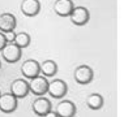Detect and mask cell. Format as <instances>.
Masks as SVG:
<instances>
[{"label": "cell", "mask_w": 124, "mask_h": 117, "mask_svg": "<svg viewBox=\"0 0 124 117\" xmlns=\"http://www.w3.org/2000/svg\"><path fill=\"white\" fill-rule=\"evenodd\" d=\"M48 89V81L46 79V77L43 76H37L30 81L29 83V90L37 96H42L47 92Z\"/></svg>", "instance_id": "cell-1"}, {"label": "cell", "mask_w": 124, "mask_h": 117, "mask_svg": "<svg viewBox=\"0 0 124 117\" xmlns=\"http://www.w3.org/2000/svg\"><path fill=\"white\" fill-rule=\"evenodd\" d=\"M75 79L80 85H86L93 79V70L88 65H78L75 70Z\"/></svg>", "instance_id": "cell-6"}, {"label": "cell", "mask_w": 124, "mask_h": 117, "mask_svg": "<svg viewBox=\"0 0 124 117\" xmlns=\"http://www.w3.org/2000/svg\"><path fill=\"white\" fill-rule=\"evenodd\" d=\"M73 8H75V5H73L72 0H56L54 4V11L60 17H69Z\"/></svg>", "instance_id": "cell-9"}, {"label": "cell", "mask_w": 124, "mask_h": 117, "mask_svg": "<svg viewBox=\"0 0 124 117\" xmlns=\"http://www.w3.org/2000/svg\"><path fill=\"white\" fill-rule=\"evenodd\" d=\"M0 95H1V94H0Z\"/></svg>", "instance_id": "cell-20"}, {"label": "cell", "mask_w": 124, "mask_h": 117, "mask_svg": "<svg viewBox=\"0 0 124 117\" xmlns=\"http://www.w3.org/2000/svg\"><path fill=\"white\" fill-rule=\"evenodd\" d=\"M1 53L7 62H17L21 59V48L13 42H7L4 48L1 49Z\"/></svg>", "instance_id": "cell-2"}, {"label": "cell", "mask_w": 124, "mask_h": 117, "mask_svg": "<svg viewBox=\"0 0 124 117\" xmlns=\"http://www.w3.org/2000/svg\"><path fill=\"white\" fill-rule=\"evenodd\" d=\"M13 43L17 47H20V48H25L30 43V35L28 33H18V34H16L15 39H13Z\"/></svg>", "instance_id": "cell-16"}, {"label": "cell", "mask_w": 124, "mask_h": 117, "mask_svg": "<svg viewBox=\"0 0 124 117\" xmlns=\"http://www.w3.org/2000/svg\"><path fill=\"white\" fill-rule=\"evenodd\" d=\"M43 117H58V115L55 113V111H52V109H51V111H48Z\"/></svg>", "instance_id": "cell-19"}, {"label": "cell", "mask_w": 124, "mask_h": 117, "mask_svg": "<svg viewBox=\"0 0 124 117\" xmlns=\"http://www.w3.org/2000/svg\"><path fill=\"white\" fill-rule=\"evenodd\" d=\"M17 108V98L13 96L11 92L0 95V111L4 113H11Z\"/></svg>", "instance_id": "cell-5"}, {"label": "cell", "mask_w": 124, "mask_h": 117, "mask_svg": "<svg viewBox=\"0 0 124 117\" xmlns=\"http://www.w3.org/2000/svg\"><path fill=\"white\" fill-rule=\"evenodd\" d=\"M4 35H5V39H7V42H13V39H15V36H16V34H15L13 31L4 33Z\"/></svg>", "instance_id": "cell-17"}, {"label": "cell", "mask_w": 124, "mask_h": 117, "mask_svg": "<svg viewBox=\"0 0 124 117\" xmlns=\"http://www.w3.org/2000/svg\"><path fill=\"white\" fill-rule=\"evenodd\" d=\"M21 73L26 78L33 79L34 77L39 76V62L33 59L26 60V61H24V64L21 65Z\"/></svg>", "instance_id": "cell-8"}, {"label": "cell", "mask_w": 124, "mask_h": 117, "mask_svg": "<svg viewBox=\"0 0 124 117\" xmlns=\"http://www.w3.org/2000/svg\"><path fill=\"white\" fill-rule=\"evenodd\" d=\"M21 12L28 17H34L41 11V3L38 0H22L21 1Z\"/></svg>", "instance_id": "cell-11"}, {"label": "cell", "mask_w": 124, "mask_h": 117, "mask_svg": "<svg viewBox=\"0 0 124 117\" xmlns=\"http://www.w3.org/2000/svg\"><path fill=\"white\" fill-rule=\"evenodd\" d=\"M29 83L25 81V79H15L11 83V94L16 98H25L29 94Z\"/></svg>", "instance_id": "cell-7"}, {"label": "cell", "mask_w": 124, "mask_h": 117, "mask_svg": "<svg viewBox=\"0 0 124 117\" xmlns=\"http://www.w3.org/2000/svg\"><path fill=\"white\" fill-rule=\"evenodd\" d=\"M55 113L58 117H73L76 113V105L71 100H63L56 105Z\"/></svg>", "instance_id": "cell-10"}, {"label": "cell", "mask_w": 124, "mask_h": 117, "mask_svg": "<svg viewBox=\"0 0 124 117\" xmlns=\"http://www.w3.org/2000/svg\"><path fill=\"white\" fill-rule=\"evenodd\" d=\"M16 28V17L12 13H1L0 14V31L8 33L13 31Z\"/></svg>", "instance_id": "cell-12"}, {"label": "cell", "mask_w": 124, "mask_h": 117, "mask_svg": "<svg viewBox=\"0 0 124 117\" xmlns=\"http://www.w3.org/2000/svg\"><path fill=\"white\" fill-rule=\"evenodd\" d=\"M67 90V83L63 81V79H54V81L48 82V89H47V92L50 95L52 96V98H62V96L65 95Z\"/></svg>", "instance_id": "cell-4"}, {"label": "cell", "mask_w": 124, "mask_h": 117, "mask_svg": "<svg viewBox=\"0 0 124 117\" xmlns=\"http://www.w3.org/2000/svg\"><path fill=\"white\" fill-rule=\"evenodd\" d=\"M7 44V39H5V35L0 31V51L4 48V46Z\"/></svg>", "instance_id": "cell-18"}, {"label": "cell", "mask_w": 124, "mask_h": 117, "mask_svg": "<svg viewBox=\"0 0 124 117\" xmlns=\"http://www.w3.org/2000/svg\"><path fill=\"white\" fill-rule=\"evenodd\" d=\"M33 111L38 116H45L48 111H51V103H50L48 99L39 96L33 103Z\"/></svg>", "instance_id": "cell-13"}, {"label": "cell", "mask_w": 124, "mask_h": 117, "mask_svg": "<svg viewBox=\"0 0 124 117\" xmlns=\"http://www.w3.org/2000/svg\"><path fill=\"white\" fill-rule=\"evenodd\" d=\"M86 104L90 109H99L103 105V98L99 94H90L86 98Z\"/></svg>", "instance_id": "cell-15"}, {"label": "cell", "mask_w": 124, "mask_h": 117, "mask_svg": "<svg viewBox=\"0 0 124 117\" xmlns=\"http://www.w3.org/2000/svg\"><path fill=\"white\" fill-rule=\"evenodd\" d=\"M89 17H90V13L85 7H75L73 11L71 12V14H69L71 22L77 26L85 25L89 21Z\"/></svg>", "instance_id": "cell-3"}, {"label": "cell", "mask_w": 124, "mask_h": 117, "mask_svg": "<svg viewBox=\"0 0 124 117\" xmlns=\"http://www.w3.org/2000/svg\"><path fill=\"white\" fill-rule=\"evenodd\" d=\"M56 72H58V64L54 60H46L39 64V73H42L43 77H51Z\"/></svg>", "instance_id": "cell-14"}]
</instances>
